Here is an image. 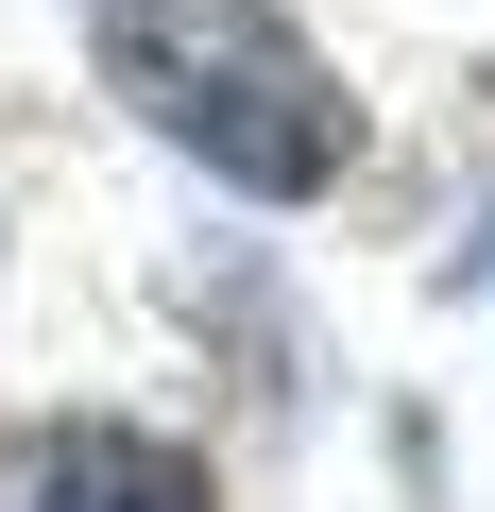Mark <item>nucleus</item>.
<instances>
[{
    "label": "nucleus",
    "mask_w": 495,
    "mask_h": 512,
    "mask_svg": "<svg viewBox=\"0 0 495 512\" xmlns=\"http://www.w3.org/2000/svg\"><path fill=\"white\" fill-rule=\"evenodd\" d=\"M103 86L239 205H325L359 171V103L291 35V0H103Z\"/></svg>",
    "instance_id": "f257e3e1"
},
{
    "label": "nucleus",
    "mask_w": 495,
    "mask_h": 512,
    "mask_svg": "<svg viewBox=\"0 0 495 512\" xmlns=\"http://www.w3.org/2000/svg\"><path fill=\"white\" fill-rule=\"evenodd\" d=\"M0 512H222V478L137 410H35L0 427Z\"/></svg>",
    "instance_id": "f03ea898"
}]
</instances>
